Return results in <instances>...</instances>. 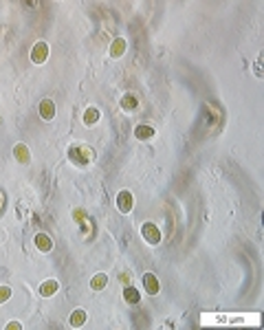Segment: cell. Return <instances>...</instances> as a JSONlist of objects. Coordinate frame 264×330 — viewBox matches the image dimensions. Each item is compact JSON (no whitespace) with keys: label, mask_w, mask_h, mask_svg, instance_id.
<instances>
[{"label":"cell","mask_w":264,"mask_h":330,"mask_svg":"<svg viewBox=\"0 0 264 330\" xmlns=\"http://www.w3.org/2000/svg\"><path fill=\"white\" fill-rule=\"evenodd\" d=\"M68 158L75 165L84 168V165H90L92 161H95V152H92V148H88V146H70L68 148Z\"/></svg>","instance_id":"6da1fadb"},{"label":"cell","mask_w":264,"mask_h":330,"mask_svg":"<svg viewBox=\"0 0 264 330\" xmlns=\"http://www.w3.org/2000/svg\"><path fill=\"white\" fill-rule=\"evenodd\" d=\"M73 220L82 227V238H84V240H92V238H95V222H92V218L88 216L84 209H75V212H73Z\"/></svg>","instance_id":"7a4b0ae2"},{"label":"cell","mask_w":264,"mask_h":330,"mask_svg":"<svg viewBox=\"0 0 264 330\" xmlns=\"http://www.w3.org/2000/svg\"><path fill=\"white\" fill-rule=\"evenodd\" d=\"M141 236H143V240H146L148 244H152V246H156L163 238L158 224H154V222H143L141 224Z\"/></svg>","instance_id":"3957f363"},{"label":"cell","mask_w":264,"mask_h":330,"mask_svg":"<svg viewBox=\"0 0 264 330\" xmlns=\"http://www.w3.org/2000/svg\"><path fill=\"white\" fill-rule=\"evenodd\" d=\"M29 58H31V62L33 64H38V66H40V64H44V62H46V60H48V44L46 42H36V44H33V46H31V55H29Z\"/></svg>","instance_id":"277c9868"},{"label":"cell","mask_w":264,"mask_h":330,"mask_svg":"<svg viewBox=\"0 0 264 330\" xmlns=\"http://www.w3.org/2000/svg\"><path fill=\"white\" fill-rule=\"evenodd\" d=\"M132 207H134V196H132L130 190H121L117 194V209L121 214H130Z\"/></svg>","instance_id":"5b68a950"},{"label":"cell","mask_w":264,"mask_h":330,"mask_svg":"<svg viewBox=\"0 0 264 330\" xmlns=\"http://www.w3.org/2000/svg\"><path fill=\"white\" fill-rule=\"evenodd\" d=\"M143 288H146L148 295H158V290H161V282H158V278L154 273H146V275H143Z\"/></svg>","instance_id":"8992f818"},{"label":"cell","mask_w":264,"mask_h":330,"mask_svg":"<svg viewBox=\"0 0 264 330\" xmlns=\"http://www.w3.org/2000/svg\"><path fill=\"white\" fill-rule=\"evenodd\" d=\"M126 48H128V42H126V38H114L112 42H110V48H108V55L112 60L121 58V55L126 53Z\"/></svg>","instance_id":"52a82bcc"},{"label":"cell","mask_w":264,"mask_h":330,"mask_svg":"<svg viewBox=\"0 0 264 330\" xmlns=\"http://www.w3.org/2000/svg\"><path fill=\"white\" fill-rule=\"evenodd\" d=\"M38 112H40V117L44 121H53L55 119V104H53V99H42L40 106H38Z\"/></svg>","instance_id":"ba28073f"},{"label":"cell","mask_w":264,"mask_h":330,"mask_svg":"<svg viewBox=\"0 0 264 330\" xmlns=\"http://www.w3.org/2000/svg\"><path fill=\"white\" fill-rule=\"evenodd\" d=\"M33 242H36V249L40 251V253H48V251H53V238H51L48 234H36Z\"/></svg>","instance_id":"9c48e42d"},{"label":"cell","mask_w":264,"mask_h":330,"mask_svg":"<svg viewBox=\"0 0 264 330\" xmlns=\"http://www.w3.org/2000/svg\"><path fill=\"white\" fill-rule=\"evenodd\" d=\"M86 322H88V312L84 310V308H77V310H73V312H70V317H68V326L70 328H82Z\"/></svg>","instance_id":"30bf717a"},{"label":"cell","mask_w":264,"mask_h":330,"mask_svg":"<svg viewBox=\"0 0 264 330\" xmlns=\"http://www.w3.org/2000/svg\"><path fill=\"white\" fill-rule=\"evenodd\" d=\"M14 156H16V161L22 163V165H26L31 161V152H29V148H26L24 143H16L14 146Z\"/></svg>","instance_id":"8fae6325"},{"label":"cell","mask_w":264,"mask_h":330,"mask_svg":"<svg viewBox=\"0 0 264 330\" xmlns=\"http://www.w3.org/2000/svg\"><path fill=\"white\" fill-rule=\"evenodd\" d=\"M156 134V130H154V126H150V124H139L134 128V136L139 141H146V139H152V136Z\"/></svg>","instance_id":"7c38bea8"},{"label":"cell","mask_w":264,"mask_h":330,"mask_svg":"<svg viewBox=\"0 0 264 330\" xmlns=\"http://www.w3.org/2000/svg\"><path fill=\"white\" fill-rule=\"evenodd\" d=\"M124 300L128 302L130 306H136V304L141 302V290L134 288V286H130V284H126V288H124Z\"/></svg>","instance_id":"4fadbf2b"},{"label":"cell","mask_w":264,"mask_h":330,"mask_svg":"<svg viewBox=\"0 0 264 330\" xmlns=\"http://www.w3.org/2000/svg\"><path fill=\"white\" fill-rule=\"evenodd\" d=\"M99 119H102V112H99V108H95V106H88L84 110V114H82V121H84L86 126H95Z\"/></svg>","instance_id":"5bb4252c"},{"label":"cell","mask_w":264,"mask_h":330,"mask_svg":"<svg viewBox=\"0 0 264 330\" xmlns=\"http://www.w3.org/2000/svg\"><path fill=\"white\" fill-rule=\"evenodd\" d=\"M58 290H60L58 280H44V282L40 284V295L42 297H53Z\"/></svg>","instance_id":"9a60e30c"},{"label":"cell","mask_w":264,"mask_h":330,"mask_svg":"<svg viewBox=\"0 0 264 330\" xmlns=\"http://www.w3.org/2000/svg\"><path fill=\"white\" fill-rule=\"evenodd\" d=\"M108 286V275L106 273H97L90 278V288L95 290V293H99V290H104Z\"/></svg>","instance_id":"2e32d148"},{"label":"cell","mask_w":264,"mask_h":330,"mask_svg":"<svg viewBox=\"0 0 264 330\" xmlns=\"http://www.w3.org/2000/svg\"><path fill=\"white\" fill-rule=\"evenodd\" d=\"M121 108H124L126 112H132V110L139 108V99H136V95H124L121 97Z\"/></svg>","instance_id":"e0dca14e"},{"label":"cell","mask_w":264,"mask_h":330,"mask_svg":"<svg viewBox=\"0 0 264 330\" xmlns=\"http://www.w3.org/2000/svg\"><path fill=\"white\" fill-rule=\"evenodd\" d=\"M11 300V288L7 284H2L0 286V304H4V302H9Z\"/></svg>","instance_id":"ac0fdd59"},{"label":"cell","mask_w":264,"mask_h":330,"mask_svg":"<svg viewBox=\"0 0 264 330\" xmlns=\"http://www.w3.org/2000/svg\"><path fill=\"white\" fill-rule=\"evenodd\" d=\"M4 330H22V324L20 322H9L7 326H4Z\"/></svg>","instance_id":"d6986e66"},{"label":"cell","mask_w":264,"mask_h":330,"mask_svg":"<svg viewBox=\"0 0 264 330\" xmlns=\"http://www.w3.org/2000/svg\"><path fill=\"white\" fill-rule=\"evenodd\" d=\"M256 77H262V62L260 60L256 62Z\"/></svg>","instance_id":"ffe728a7"},{"label":"cell","mask_w":264,"mask_h":330,"mask_svg":"<svg viewBox=\"0 0 264 330\" xmlns=\"http://www.w3.org/2000/svg\"><path fill=\"white\" fill-rule=\"evenodd\" d=\"M119 280H121V284H124V282L128 284V282H130V275H128V273H121V275H119Z\"/></svg>","instance_id":"44dd1931"},{"label":"cell","mask_w":264,"mask_h":330,"mask_svg":"<svg viewBox=\"0 0 264 330\" xmlns=\"http://www.w3.org/2000/svg\"><path fill=\"white\" fill-rule=\"evenodd\" d=\"M4 209V192H0V212Z\"/></svg>","instance_id":"7402d4cb"}]
</instances>
